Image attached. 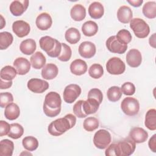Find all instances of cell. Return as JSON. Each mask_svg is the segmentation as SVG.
<instances>
[{
  "instance_id": "6da1fadb",
  "label": "cell",
  "mask_w": 156,
  "mask_h": 156,
  "mask_svg": "<svg viewBox=\"0 0 156 156\" xmlns=\"http://www.w3.org/2000/svg\"><path fill=\"white\" fill-rule=\"evenodd\" d=\"M76 123V118L73 114L66 115L63 118L55 119L48 127L49 133L53 136H60L73 128Z\"/></svg>"
},
{
  "instance_id": "7a4b0ae2",
  "label": "cell",
  "mask_w": 156,
  "mask_h": 156,
  "mask_svg": "<svg viewBox=\"0 0 156 156\" xmlns=\"http://www.w3.org/2000/svg\"><path fill=\"white\" fill-rule=\"evenodd\" d=\"M62 99L60 94L55 91L48 93L44 98L43 110L44 114L50 118L57 116L61 111Z\"/></svg>"
},
{
  "instance_id": "3957f363",
  "label": "cell",
  "mask_w": 156,
  "mask_h": 156,
  "mask_svg": "<svg viewBox=\"0 0 156 156\" xmlns=\"http://www.w3.org/2000/svg\"><path fill=\"white\" fill-rule=\"evenodd\" d=\"M136 147L135 143L129 138H126L118 143H114L115 156H129L132 155Z\"/></svg>"
},
{
  "instance_id": "277c9868",
  "label": "cell",
  "mask_w": 156,
  "mask_h": 156,
  "mask_svg": "<svg viewBox=\"0 0 156 156\" xmlns=\"http://www.w3.org/2000/svg\"><path fill=\"white\" fill-rule=\"evenodd\" d=\"M130 27L135 35L139 38H146L150 32L149 25L141 18H132L130 21Z\"/></svg>"
},
{
  "instance_id": "5b68a950",
  "label": "cell",
  "mask_w": 156,
  "mask_h": 156,
  "mask_svg": "<svg viewBox=\"0 0 156 156\" xmlns=\"http://www.w3.org/2000/svg\"><path fill=\"white\" fill-rule=\"evenodd\" d=\"M122 111L127 116H135L140 110V104L138 101L132 97L125 98L121 103Z\"/></svg>"
},
{
  "instance_id": "8992f818",
  "label": "cell",
  "mask_w": 156,
  "mask_h": 156,
  "mask_svg": "<svg viewBox=\"0 0 156 156\" xmlns=\"http://www.w3.org/2000/svg\"><path fill=\"white\" fill-rule=\"evenodd\" d=\"M112 141L110 132L105 129L98 130L93 137V143L94 146L100 149H104L108 147Z\"/></svg>"
},
{
  "instance_id": "52a82bcc",
  "label": "cell",
  "mask_w": 156,
  "mask_h": 156,
  "mask_svg": "<svg viewBox=\"0 0 156 156\" xmlns=\"http://www.w3.org/2000/svg\"><path fill=\"white\" fill-rule=\"evenodd\" d=\"M106 69L108 73L113 75H119L126 70L124 62L119 58L114 57L110 58L106 63Z\"/></svg>"
},
{
  "instance_id": "ba28073f",
  "label": "cell",
  "mask_w": 156,
  "mask_h": 156,
  "mask_svg": "<svg viewBox=\"0 0 156 156\" xmlns=\"http://www.w3.org/2000/svg\"><path fill=\"white\" fill-rule=\"evenodd\" d=\"M81 93V88L77 84L67 85L63 91V100L68 104L73 103Z\"/></svg>"
},
{
  "instance_id": "9c48e42d",
  "label": "cell",
  "mask_w": 156,
  "mask_h": 156,
  "mask_svg": "<svg viewBox=\"0 0 156 156\" xmlns=\"http://www.w3.org/2000/svg\"><path fill=\"white\" fill-rule=\"evenodd\" d=\"M105 44L110 52L115 54H124L127 49V45L120 42L115 35L110 37L107 40Z\"/></svg>"
},
{
  "instance_id": "30bf717a",
  "label": "cell",
  "mask_w": 156,
  "mask_h": 156,
  "mask_svg": "<svg viewBox=\"0 0 156 156\" xmlns=\"http://www.w3.org/2000/svg\"><path fill=\"white\" fill-rule=\"evenodd\" d=\"M27 88L35 93H42L49 88V83L44 80L32 78L27 82Z\"/></svg>"
},
{
  "instance_id": "8fae6325",
  "label": "cell",
  "mask_w": 156,
  "mask_h": 156,
  "mask_svg": "<svg viewBox=\"0 0 156 156\" xmlns=\"http://www.w3.org/2000/svg\"><path fill=\"white\" fill-rule=\"evenodd\" d=\"M12 30L17 37L23 38L29 34L30 27L27 22L23 20H17L12 24Z\"/></svg>"
},
{
  "instance_id": "7c38bea8",
  "label": "cell",
  "mask_w": 156,
  "mask_h": 156,
  "mask_svg": "<svg viewBox=\"0 0 156 156\" xmlns=\"http://www.w3.org/2000/svg\"><path fill=\"white\" fill-rule=\"evenodd\" d=\"M96 52L95 44L91 41H83L79 46V53L81 57L85 58L93 57Z\"/></svg>"
},
{
  "instance_id": "4fadbf2b",
  "label": "cell",
  "mask_w": 156,
  "mask_h": 156,
  "mask_svg": "<svg viewBox=\"0 0 156 156\" xmlns=\"http://www.w3.org/2000/svg\"><path fill=\"white\" fill-rule=\"evenodd\" d=\"M126 62L129 66L132 68L139 66L142 62L141 52L136 49H132L127 53Z\"/></svg>"
},
{
  "instance_id": "5bb4252c",
  "label": "cell",
  "mask_w": 156,
  "mask_h": 156,
  "mask_svg": "<svg viewBox=\"0 0 156 156\" xmlns=\"http://www.w3.org/2000/svg\"><path fill=\"white\" fill-rule=\"evenodd\" d=\"M129 136L135 143H142L147 140L148 133L141 127H135L130 130Z\"/></svg>"
},
{
  "instance_id": "9a60e30c",
  "label": "cell",
  "mask_w": 156,
  "mask_h": 156,
  "mask_svg": "<svg viewBox=\"0 0 156 156\" xmlns=\"http://www.w3.org/2000/svg\"><path fill=\"white\" fill-rule=\"evenodd\" d=\"M29 5V1H13L10 5V11L13 16H19L27 10Z\"/></svg>"
},
{
  "instance_id": "2e32d148",
  "label": "cell",
  "mask_w": 156,
  "mask_h": 156,
  "mask_svg": "<svg viewBox=\"0 0 156 156\" xmlns=\"http://www.w3.org/2000/svg\"><path fill=\"white\" fill-rule=\"evenodd\" d=\"M35 24L37 27L41 30H46L49 29L52 24V18L46 12L40 13L36 18Z\"/></svg>"
},
{
  "instance_id": "e0dca14e",
  "label": "cell",
  "mask_w": 156,
  "mask_h": 156,
  "mask_svg": "<svg viewBox=\"0 0 156 156\" xmlns=\"http://www.w3.org/2000/svg\"><path fill=\"white\" fill-rule=\"evenodd\" d=\"M13 66L19 75H24L27 74L30 69V63L24 57L16 58L13 62Z\"/></svg>"
},
{
  "instance_id": "ac0fdd59",
  "label": "cell",
  "mask_w": 156,
  "mask_h": 156,
  "mask_svg": "<svg viewBox=\"0 0 156 156\" xmlns=\"http://www.w3.org/2000/svg\"><path fill=\"white\" fill-rule=\"evenodd\" d=\"M71 72L76 76H81L87 71V65L86 62L81 59H76L70 65Z\"/></svg>"
},
{
  "instance_id": "d6986e66",
  "label": "cell",
  "mask_w": 156,
  "mask_h": 156,
  "mask_svg": "<svg viewBox=\"0 0 156 156\" xmlns=\"http://www.w3.org/2000/svg\"><path fill=\"white\" fill-rule=\"evenodd\" d=\"M56 39H54L49 36L42 37L39 40L40 46L41 49L49 55L52 52L56 45Z\"/></svg>"
},
{
  "instance_id": "ffe728a7",
  "label": "cell",
  "mask_w": 156,
  "mask_h": 156,
  "mask_svg": "<svg viewBox=\"0 0 156 156\" xmlns=\"http://www.w3.org/2000/svg\"><path fill=\"white\" fill-rule=\"evenodd\" d=\"M117 17L119 21L124 24L129 23L133 17L131 9L127 5L121 6L117 12Z\"/></svg>"
},
{
  "instance_id": "44dd1931",
  "label": "cell",
  "mask_w": 156,
  "mask_h": 156,
  "mask_svg": "<svg viewBox=\"0 0 156 156\" xmlns=\"http://www.w3.org/2000/svg\"><path fill=\"white\" fill-rule=\"evenodd\" d=\"M58 73V67L54 63H48L41 70V76L46 80H52L56 77Z\"/></svg>"
},
{
  "instance_id": "7402d4cb",
  "label": "cell",
  "mask_w": 156,
  "mask_h": 156,
  "mask_svg": "<svg viewBox=\"0 0 156 156\" xmlns=\"http://www.w3.org/2000/svg\"><path fill=\"white\" fill-rule=\"evenodd\" d=\"M100 104L94 99L88 98L86 101H83L82 106L85 114L88 116L95 113L99 107Z\"/></svg>"
},
{
  "instance_id": "603a6c76",
  "label": "cell",
  "mask_w": 156,
  "mask_h": 156,
  "mask_svg": "<svg viewBox=\"0 0 156 156\" xmlns=\"http://www.w3.org/2000/svg\"><path fill=\"white\" fill-rule=\"evenodd\" d=\"M88 13L93 19L101 18L104 13L103 5L99 2H92L88 7Z\"/></svg>"
},
{
  "instance_id": "cb8c5ba5",
  "label": "cell",
  "mask_w": 156,
  "mask_h": 156,
  "mask_svg": "<svg viewBox=\"0 0 156 156\" xmlns=\"http://www.w3.org/2000/svg\"><path fill=\"white\" fill-rule=\"evenodd\" d=\"M36 42L34 39L28 38L23 40L20 46V49L22 53L25 55H31L36 50Z\"/></svg>"
},
{
  "instance_id": "d4e9b609",
  "label": "cell",
  "mask_w": 156,
  "mask_h": 156,
  "mask_svg": "<svg viewBox=\"0 0 156 156\" xmlns=\"http://www.w3.org/2000/svg\"><path fill=\"white\" fill-rule=\"evenodd\" d=\"M70 15L73 20L81 21L85 18L86 9L84 6L81 4H76L71 9Z\"/></svg>"
},
{
  "instance_id": "484cf974",
  "label": "cell",
  "mask_w": 156,
  "mask_h": 156,
  "mask_svg": "<svg viewBox=\"0 0 156 156\" xmlns=\"http://www.w3.org/2000/svg\"><path fill=\"white\" fill-rule=\"evenodd\" d=\"M20 115V109L18 105L15 103H10L7 105L5 108V117L10 121L17 119Z\"/></svg>"
},
{
  "instance_id": "4316f807",
  "label": "cell",
  "mask_w": 156,
  "mask_h": 156,
  "mask_svg": "<svg viewBox=\"0 0 156 156\" xmlns=\"http://www.w3.org/2000/svg\"><path fill=\"white\" fill-rule=\"evenodd\" d=\"M32 66L37 69H40L44 67L46 63V57L42 52L37 51L33 54L30 58Z\"/></svg>"
},
{
  "instance_id": "83f0119b",
  "label": "cell",
  "mask_w": 156,
  "mask_h": 156,
  "mask_svg": "<svg viewBox=\"0 0 156 156\" xmlns=\"http://www.w3.org/2000/svg\"><path fill=\"white\" fill-rule=\"evenodd\" d=\"M82 31L84 35L87 37H92L98 32V26L96 23L93 21H88L82 24Z\"/></svg>"
},
{
  "instance_id": "f1b7e54d",
  "label": "cell",
  "mask_w": 156,
  "mask_h": 156,
  "mask_svg": "<svg viewBox=\"0 0 156 156\" xmlns=\"http://www.w3.org/2000/svg\"><path fill=\"white\" fill-rule=\"evenodd\" d=\"M14 150L13 143L8 140L4 139L0 143V155L1 156H12Z\"/></svg>"
},
{
  "instance_id": "f546056e",
  "label": "cell",
  "mask_w": 156,
  "mask_h": 156,
  "mask_svg": "<svg viewBox=\"0 0 156 156\" xmlns=\"http://www.w3.org/2000/svg\"><path fill=\"white\" fill-rule=\"evenodd\" d=\"M145 126L151 130L156 129V110L154 108L149 110L145 116Z\"/></svg>"
},
{
  "instance_id": "4dcf8cb0",
  "label": "cell",
  "mask_w": 156,
  "mask_h": 156,
  "mask_svg": "<svg viewBox=\"0 0 156 156\" xmlns=\"http://www.w3.org/2000/svg\"><path fill=\"white\" fill-rule=\"evenodd\" d=\"M65 38L69 43L76 44L80 39V34L79 30L75 27H71L67 29L65 34Z\"/></svg>"
},
{
  "instance_id": "1f68e13d",
  "label": "cell",
  "mask_w": 156,
  "mask_h": 156,
  "mask_svg": "<svg viewBox=\"0 0 156 156\" xmlns=\"http://www.w3.org/2000/svg\"><path fill=\"white\" fill-rule=\"evenodd\" d=\"M142 12L144 16L149 19L156 17V2L155 1H148L143 7Z\"/></svg>"
},
{
  "instance_id": "d6a6232c",
  "label": "cell",
  "mask_w": 156,
  "mask_h": 156,
  "mask_svg": "<svg viewBox=\"0 0 156 156\" xmlns=\"http://www.w3.org/2000/svg\"><path fill=\"white\" fill-rule=\"evenodd\" d=\"M16 74L17 71L15 68L12 66L7 65L1 69L0 76L1 79L4 80L10 81L12 80L16 77Z\"/></svg>"
},
{
  "instance_id": "836d02e7",
  "label": "cell",
  "mask_w": 156,
  "mask_h": 156,
  "mask_svg": "<svg viewBox=\"0 0 156 156\" xmlns=\"http://www.w3.org/2000/svg\"><path fill=\"white\" fill-rule=\"evenodd\" d=\"M22 144L23 147L29 151L36 150L38 146V141L36 138L32 136H27L23 139Z\"/></svg>"
},
{
  "instance_id": "e575fe53",
  "label": "cell",
  "mask_w": 156,
  "mask_h": 156,
  "mask_svg": "<svg viewBox=\"0 0 156 156\" xmlns=\"http://www.w3.org/2000/svg\"><path fill=\"white\" fill-rule=\"evenodd\" d=\"M121 88L118 86H113L109 88L107 92L108 99L111 102H116L119 101L122 96Z\"/></svg>"
},
{
  "instance_id": "d590c367",
  "label": "cell",
  "mask_w": 156,
  "mask_h": 156,
  "mask_svg": "<svg viewBox=\"0 0 156 156\" xmlns=\"http://www.w3.org/2000/svg\"><path fill=\"white\" fill-rule=\"evenodd\" d=\"M24 133V129L21 125L18 123H13L10 124V130L8 136L12 139H18Z\"/></svg>"
},
{
  "instance_id": "8d00e7d4",
  "label": "cell",
  "mask_w": 156,
  "mask_h": 156,
  "mask_svg": "<svg viewBox=\"0 0 156 156\" xmlns=\"http://www.w3.org/2000/svg\"><path fill=\"white\" fill-rule=\"evenodd\" d=\"M13 35L9 32H2L0 33V49H6L13 42Z\"/></svg>"
},
{
  "instance_id": "74e56055",
  "label": "cell",
  "mask_w": 156,
  "mask_h": 156,
  "mask_svg": "<svg viewBox=\"0 0 156 156\" xmlns=\"http://www.w3.org/2000/svg\"><path fill=\"white\" fill-rule=\"evenodd\" d=\"M99 125V121L97 118L90 116L87 118L83 123V127L84 129L88 132H93L98 128Z\"/></svg>"
},
{
  "instance_id": "f35d334b",
  "label": "cell",
  "mask_w": 156,
  "mask_h": 156,
  "mask_svg": "<svg viewBox=\"0 0 156 156\" xmlns=\"http://www.w3.org/2000/svg\"><path fill=\"white\" fill-rule=\"evenodd\" d=\"M88 74L93 79H99L104 74L103 67L99 63L93 64L88 69Z\"/></svg>"
},
{
  "instance_id": "ab89813d",
  "label": "cell",
  "mask_w": 156,
  "mask_h": 156,
  "mask_svg": "<svg viewBox=\"0 0 156 156\" xmlns=\"http://www.w3.org/2000/svg\"><path fill=\"white\" fill-rule=\"evenodd\" d=\"M72 51L71 48L66 44L62 43V51L57 57V58L62 62H67L68 61L71 57Z\"/></svg>"
},
{
  "instance_id": "60d3db41",
  "label": "cell",
  "mask_w": 156,
  "mask_h": 156,
  "mask_svg": "<svg viewBox=\"0 0 156 156\" xmlns=\"http://www.w3.org/2000/svg\"><path fill=\"white\" fill-rule=\"evenodd\" d=\"M116 37L120 42L127 45L131 41L132 38L130 32L128 30L124 29L118 31Z\"/></svg>"
},
{
  "instance_id": "b9f144b4",
  "label": "cell",
  "mask_w": 156,
  "mask_h": 156,
  "mask_svg": "<svg viewBox=\"0 0 156 156\" xmlns=\"http://www.w3.org/2000/svg\"><path fill=\"white\" fill-rule=\"evenodd\" d=\"M13 101V95L9 92L1 93L0 94V106L1 108L6 107L7 105Z\"/></svg>"
},
{
  "instance_id": "7bdbcfd3",
  "label": "cell",
  "mask_w": 156,
  "mask_h": 156,
  "mask_svg": "<svg viewBox=\"0 0 156 156\" xmlns=\"http://www.w3.org/2000/svg\"><path fill=\"white\" fill-rule=\"evenodd\" d=\"M82 103H83V100H79L73 106V112L74 115L79 118H83L85 117H87V116L85 114L83 109V106H82Z\"/></svg>"
},
{
  "instance_id": "ee69618b",
  "label": "cell",
  "mask_w": 156,
  "mask_h": 156,
  "mask_svg": "<svg viewBox=\"0 0 156 156\" xmlns=\"http://www.w3.org/2000/svg\"><path fill=\"white\" fill-rule=\"evenodd\" d=\"M121 90L124 94L131 96L133 95L135 92V87L132 83L127 82L121 85Z\"/></svg>"
},
{
  "instance_id": "f6af8a7d",
  "label": "cell",
  "mask_w": 156,
  "mask_h": 156,
  "mask_svg": "<svg viewBox=\"0 0 156 156\" xmlns=\"http://www.w3.org/2000/svg\"><path fill=\"white\" fill-rule=\"evenodd\" d=\"M88 98H93L98 101L101 104L103 99V94L102 91L98 88H92L88 93Z\"/></svg>"
},
{
  "instance_id": "bcb514c9",
  "label": "cell",
  "mask_w": 156,
  "mask_h": 156,
  "mask_svg": "<svg viewBox=\"0 0 156 156\" xmlns=\"http://www.w3.org/2000/svg\"><path fill=\"white\" fill-rule=\"evenodd\" d=\"M10 130V124L4 121H0V136L7 135Z\"/></svg>"
},
{
  "instance_id": "7dc6e473",
  "label": "cell",
  "mask_w": 156,
  "mask_h": 156,
  "mask_svg": "<svg viewBox=\"0 0 156 156\" xmlns=\"http://www.w3.org/2000/svg\"><path fill=\"white\" fill-rule=\"evenodd\" d=\"M62 51V43H60L57 40L56 41V45L54 50L52 51V52H51L48 55L51 57H58V55H60V52Z\"/></svg>"
},
{
  "instance_id": "c3c4849f",
  "label": "cell",
  "mask_w": 156,
  "mask_h": 156,
  "mask_svg": "<svg viewBox=\"0 0 156 156\" xmlns=\"http://www.w3.org/2000/svg\"><path fill=\"white\" fill-rule=\"evenodd\" d=\"M148 145L149 149L153 152H156V134L153 135V136L149 139Z\"/></svg>"
},
{
  "instance_id": "681fc988",
  "label": "cell",
  "mask_w": 156,
  "mask_h": 156,
  "mask_svg": "<svg viewBox=\"0 0 156 156\" xmlns=\"http://www.w3.org/2000/svg\"><path fill=\"white\" fill-rule=\"evenodd\" d=\"M12 85V80L6 81V80H4L3 79H1V87H0V88H1V90L9 88Z\"/></svg>"
},
{
  "instance_id": "f907efd6",
  "label": "cell",
  "mask_w": 156,
  "mask_h": 156,
  "mask_svg": "<svg viewBox=\"0 0 156 156\" xmlns=\"http://www.w3.org/2000/svg\"><path fill=\"white\" fill-rule=\"evenodd\" d=\"M127 2H129L131 5H132L133 7H140L142 3L143 2V0H132V1H129V0H127Z\"/></svg>"
},
{
  "instance_id": "816d5d0a",
  "label": "cell",
  "mask_w": 156,
  "mask_h": 156,
  "mask_svg": "<svg viewBox=\"0 0 156 156\" xmlns=\"http://www.w3.org/2000/svg\"><path fill=\"white\" fill-rule=\"evenodd\" d=\"M155 34H154L152 35V36H151L150 38H149V41H151L149 42V44L151 46H152L153 48H155Z\"/></svg>"
},
{
  "instance_id": "f5cc1de1",
  "label": "cell",
  "mask_w": 156,
  "mask_h": 156,
  "mask_svg": "<svg viewBox=\"0 0 156 156\" xmlns=\"http://www.w3.org/2000/svg\"><path fill=\"white\" fill-rule=\"evenodd\" d=\"M1 29H2L3 27L5 25V23H2V21H4V19H3V17H2V15H1Z\"/></svg>"
}]
</instances>
